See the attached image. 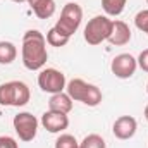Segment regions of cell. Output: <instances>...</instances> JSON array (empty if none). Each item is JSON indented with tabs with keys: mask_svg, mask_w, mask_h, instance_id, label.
Listing matches in <instances>:
<instances>
[{
	"mask_svg": "<svg viewBox=\"0 0 148 148\" xmlns=\"http://www.w3.org/2000/svg\"><path fill=\"white\" fill-rule=\"evenodd\" d=\"M21 59L28 71H41L48 60L47 38L38 29H28L23 36Z\"/></svg>",
	"mask_w": 148,
	"mask_h": 148,
	"instance_id": "obj_1",
	"label": "cell"
},
{
	"mask_svg": "<svg viewBox=\"0 0 148 148\" xmlns=\"http://www.w3.org/2000/svg\"><path fill=\"white\" fill-rule=\"evenodd\" d=\"M31 98V91L23 81H7L0 84V105L24 107Z\"/></svg>",
	"mask_w": 148,
	"mask_h": 148,
	"instance_id": "obj_2",
	"label": "cell"
},
{
	"mask_svg": "<svg viewBox=\"0 0 148 148\" xmlns=\"http://www.w3.org/2000/svg\"><path fill=\"white\" fill-rule=\"evenodd\" d=\"M81 21H83V9H81V5L76 3V2H67V3L62 7L60 17H59V21L55 23L53 28H55L59 33H62L64 36L71 38L74 33L79 29Z\"/></svg>",
	"mask_w": 148,
	"mask_h": 148,
	"instance_id": "obj_3",
	"label": "cell"
},
{
	"mask_svg": "<svg viewBox=\"0 0 148 148\" xmlns=\"http://www.w3.org/2000/svg\"><path fill=\"white\" fill-rule=\"evenodd\" d=\"M112 19H109V16H95L88 21V24L84 26V41L88 45H100L103 41H107L112 33Z\"/></svg>",
	"mask_w": 148,
	"mask_h": 148,
	"instance_id": "obj_4",
	"label": "cell"
},
{
	"mask_svg": "<svg viewBox=\"0 0 148 148\" xmlns=\"http://www.w3.org/2000/svg\"><path fill=\"white\" fill-rule=\"evenodd\" d=\"M66 74L55 67H43L38 74V86L41 88V91L55 95L66 90Z\"/></svg>",
	"mask_w": 148,
	"mask_h": 148,
	"instance_id": "obj_5",
	"label": "cell"
},
{
	"mask_svg": "<svg viewBox=\"0 0 148 148\" xmlns=\"http://www.w3.org/2000/svg\"><path fill=\"white\" fill-rule=\"evenodd\" d=\"M38 119L31 112H19L12 119V126L21 141H33L38 133Z\"/></svg>",
	"mask_w": 148,
	"mask_h": 148,
	"instance_id": "obj_6",
	"label": "cell"
},
{
	"mask_svg": "<svg viewBox=\"0 0 148 148\" xmlns=\"http://www.w3.org/2000/svg\"><path fill=\"white\" fill-rule=\"evenodd\" d=\"M138 69V60L131 53H119L112 59L110 71L119 79H129Z\"/></svg>",
	"mask_w": 148,
	"mask_h": 148,
	"instance_id": "obj_7",
	"label": "cell"
},
{
	"mask_svg": "<svg viewBox=\"0 0 148 148\" xmlns=\"http://www.w3.org/2000/svg\"><path fill=\"white\" fill-rule=\"evenodd\" d=\"M41 126L52 133V134H57V133H62L69 127V115L67 114H60V112H53V110H47L41 115Z\"/></svg>",
	"mask_w": 148,
	"mask_h": 148,
	"instance_id": "obj_8",
	"label": "cell"
},
{
	"mask_svg": "<svg viewBox=\"0 0 148 148\" xmlns=\"http://www.w3.org/2000/svg\"><path fill=\"white\" fill-rule=\"evenodd\" d=\"M138 129V122L133 115H121L114 121L112 124V133L117 140H131L136 134Z\"/></svg>",
	"mask_w": 148,
	"mask_h": 148,
	"instance_id": "obj_9",
	"label": "cell"
},
{
	"mask_svg": "<svg viewBox=\"0 0 148 148\" xmlns=\"http://www.w3.org/2000/svg\"><path fill=\"white\" fill-rule=\"evenodd\" d=\"M131 29H129V26L124 23V21H119V19H115L114 23H112V33L110 36H109V43L114 45V47H122V45H127L129 41H131Z\"/></svg>",
	"mask_w": 148,
	"mask_h": 148,
	"instance_id": "obj_10",
	"label": "cell"
},
{
	"mask_svg": "<svg viewBox=\"0 0 148 148\" xmlns=\"http://www.w3.org/2000/svg\"><path fill=\"white\" fill-rule=\"evenodd\" d=\"M48 110L60 112V114H69V112L73 110V98L66 91L55 93L48 100Z\"/></svg>",
	"mask_w": 148,
	"mask_h": 148,
	"instance_id": "obj_11",
	"label": "cell"
},
{
	"mask_svg": "<svg viewBox=\"0 0 148 148\" xmlns=\"http://www.w3.org/2000/svg\"><path fill=\"white\" fill-rule=\"evenodd\" d=\"M88 83L81 77H74L66 84V93L73 98V102H83V97L86 93Z\"/></svg>",
	"mask_w": 148,
	"mask_h": 148,
	"instance_id": "obj_12",
	"label": "cell"
},
{
	"mask_svg": "<svg viewBox=\"0 0 148 148\" xmlns=\"http://www.w3.org/2000/svg\"><path fill=\"white\" fill-rule=\"evenodd\" d=\"M17 57V48L12 41H5L2 40L0 41V64L2 66H9L16 60Z\"/></svg>",
	"mask_w": 148,
	"mask_h": 148,
	"instance_id": "obj_13",
	"label": "cell"
},
{
	"mask_svg": "<svg viewBox=\"0 0 148 148\" xmlns=\"http://www.w3.org/2000/svg\"><path fill=\"white\" fill-rule=\"evenodd\" d=\"M31 9L38 19H48L55 14V2L53 0H38Z\"/></svg>",
	"mask_w": 148,
	"mask_h": 148,
	"instance_id": "obj_14",
	"label": "cell"
},
{
	"mask_svg": "<svg viewBox=\"0 0 148 148\" xmlns=\"http://www.w3.org/2000/svg\"><path fill=\"white\" fill-rule=\"evenodd\" d=\"M102 100H103L102 90H100L97 84L88 83V88H86V93H84L81 103H84V105H88V107H97V105L102 103Z\"/></svg>",
	"mask_w": 148,
	"mask_h": 148,
	"instance_id": "obj_15",
	"label": "cell"
},
{
	"mask_svg": "<svg viewBox=\"0 0 148 148\" xmlns=\"http://www.w3.org/2000/svg\"><path fill=\"white\" fill-rule=\"evenodd\" d=\"M127 0H102V9L105 10L107 16L110 17H117L124 12Z\"/></svg>",
	"mask_w": 148,
	"mask_h": 148,
	"instance_id": "obj_16",
	"label": "cell"
},
{
	"mask_svg": "<svg viewBox=\"0 0 148 148\" xmlns=\"http://www.w3.org/2000/svg\"><path fill=\"white\" fill-rule=\"evenodd\" d=\"M47 43L50 45V47H55V48H60V47H66L67 43H69V40L71 38L64 36L62 33H59L55 28H52V29H48L47 31Z\"/></svg>",
	"mask_w": 148,
	"mask_h": 148,
	"instance_id": "obj_17",
	"label": "cell"
},
{
	"mask_svg": "<svg viewBox=\"0 0 148 148\" xmlns=\"http://www.w3.org/2000/svg\"><path fill=\"white\" fill-rule=\"evenodd\" d=\"M79 148H107V143L100 134L91 133L83 138V141L79 143Z\"/></svg>",
	"mask_w": 148,
	"mask_h": 148,
	"instance_id": "obj_18",
	"label": "cell"
},
{
	"mask_svg": "<svg viewBox=\"0 0 148 148\" xmlns=\"http://www.w3.org/2000/svg\"><path fill=\"white\" fill-rule=\"evenodd\" d=\"M55 148H79V141L74 138L73 134H60L57 140H55Z\"/></svg>",
	"mask_w": 148,
	"mask_h": 148,
	"instance_id": "obj_19",
	"label": "cell"
},
{
	"mask_svg": "<svg viewBox=\"0 0 148 148\" xmlns=\"http://www.w3.org/2000/svg\"><path fill=\"white\" fill-rule=\"evenodd\" d=\"M134 26H136L140 31H143V33L148 35V9L140 10V12L134 16Z\"/></svg>",
	"mask_w": 148,
	"mask_h": 148,
	"instance_id": "obj_20",
	"label": "cell"
},
{
	"mask_svg": "<svg viewBox=\"0 0 148 148\" xmlns=\"http://www.w3.org/2000/svg\"><path fill=\"white\" fill-rule=\"evenodd\" d=\"M138 67L141 69V71H145V73H148V48H145L140 55H138Z\"/></svg>",
	"mask_w": 148,
	"mask_h": 148,
	"instance_id": "obj_21",
	"label": "cell"
},
{
	"mask_svg": "<svg viewBox=\"0 0 148 148\" xmlns=\"http://www.w3.org/2000/svg\"><path fill=\"white\" fill-rule=\"evenodd\" d=\"M0 148H19V143L12 136H0Z\"/></svg>",
	"mask_w": 148,
	"mask_h": 148,
	"instance_id": "obj_22",
	"label": "cell"
},
{
	"mask_svg": "<svg viewBox=\"0 0 148 148\" xmlns=\"http://www.w3.org/2000/svg\"><path fill=\"white\" fill-rule=\"evenodd\" d=\"M143 115H145V119H147V122H148V105L145 107V112H143Z\"/></svg>",
	"mask_w": 148,
	"mask_h": 148,
	"instance_id": "obj_23",
	"label": "cell"
},
{
	"mask_svg": "<svg viewBox=\"0 0 148 148\" xmlns=\"http://www.w3.org/2000/svg\"><path fill=\"white\" fill-rule=\"evenodd\" d=\"M26 2H28V3H29V7H33V5H35V3H36L38 0H26Z\"/></svg>",
	"mask_w": 148,
	"mask_h": 148,
	"instance_id": "obj_24",
	"label": "cell"
},
{
	"mask_svg": "<svg viewBox=\"0 0 148 148\" xmlns=\"http://www.w3.org/2000/svg\"><path fill=\"white\" fill-rule=\"evenodd\" d=\"M12 2H16V3H23V2H26V0H12Z\"/></svg>",
	"mask_w": 148,
	"mask_h": 148,
	"instance_id": "obj_25",
	"label": "cell"
},
{
	"mask_svg": "<svg viewBox=\"0 0 148 148\" xmlns=\"http://www.w3.org/2000/svg\"><path fill=\"white\" fill-rule=\"evenodd\" d=\"M147 93H148V83H147Z\"/></svg>",
	"mask_w": 148,
	"mask_h": 148,
	"instance_id": "obj_26",
	"label": "cell"
},
{
	"mask_svg": "<svg viewBox=\"0 0 148 148\" xmlns=\"http://www.w3.org/2000/svg\"><path fill=\"white\" fill-rule=\"evenodd\" d=\"M147 3H148V0H147Z\"/></svg>",
	"mask_w": 148,
	"mask_h": 148,
	"instance_id": "obj_27",
	"label": "cell"
}]
</instances>
